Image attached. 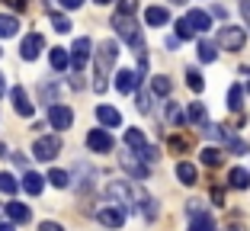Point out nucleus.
<instances>
[{
	"instance_id": "nucleus-33",
	"label": "nucleus",
	"mask_w": 250,
	"mask_h": 231,
	"mask_svg": "<svg viewBox=\"0 0 250 231\" xmlns=\"http://www.w3.org/2000/svg\"><path fill=\"white\" fill-rule=\"evenodd\" d=\"M48 183H52V187H58V189H64L67 183H71V177H67L64 170H52V173H48Z\"/></svg>"
},
{
	"instance_id": "nucleus-47",
	"label": "nucleus",
	"mask_w": 250,
	"mask_h": 231,
	"mask_svg": "<svg viewBox=\"0 0 250 231\" xmlns=\"http://www.w3.org/2000/svg\"><path fill=\"white\" fill-rule=\"evenodd\" d=\"M212 13L218 16V20H225V16H228V10H225V7H212Z\"/></svg>"
},
{
	"instance_id": "nucleus-30",
	"label": "nucleus",
	"mask_w": 250,
	"mask_h": 231,
	"mask_svg": "<svg viewBox=\"0 0 250 231\" xmlns=\"http://www.w3.org/2000/svg\"><path fill=\"white\" fill-rule=\"evenodd\" d=\"M241 106H244V87H237V84H234V87L228 90V109L231 112H241Z\"/></svg>"
},
{
	"instance_id": "nucleus-39",
	"label": "nucleus",
	"mask_w": 250,
	"mask_h": 231,
	"mask_svg": "<svg viewBox=\"0 0 250 231\" xmlns=\"http://www.w3.org/2000/svg\"><path fill=\"white\" fill-rule=\"evenodd\" d=\"M39 93H42L45 103H55V87H52V84H42V87H39Z\"/></svg>"
},
{
	"instance_id": "nucleus-12",
	"label": "nucleus",
	"mask_w": 250,
	"mask_h": 231,
	"mask_svg": "<svg viewBox=\"0 0 250 231\" xmlns=\"http://www.w3.org/2000/svg\"><path fill=\"white\" fill-rule=\"evenodd\" d=\"M10 100H13L16 116H26V119H29L32 109H36V103H29V97H26V90H22V87H13V90H10Z\"/></svg>"
},
{
	"instance_id": "nucleus-45",
	"label": "nucleus",
	"mask_w": 250,
	"mask_h": 231,
	"mask_svg": "<svg viewBox=\"0 0 250 231\" xmlns=\"http://www.w3.org/2000/svg\"><path fill=\"white\" fill-rule=\"evenodd\" d=\"M61 7L64 10H77V7H83V0H61Z\"/></svg>"
},
{
	"instance_id": "nucleus-37",
	"label": "nucleus",
	"mask_w": 250,
	"mask_h": 231,
	"mask_svg": "<svg viewBox=\"0 0 250 231\" xmlns=\"http://www.w3.org/2000/svg\"><path fill=\"white\" fill-rule=\"evenodd\" d=\"M225 148H228V151H234V154H247V142H241V138H231V142L228 145H225Z\"/></svg>"
},
{
	"instance_id": "nucleus-48",
	"label": "nucleus",
	"mask_w": 250,
	"mask_h": 231,
	"mask_svg": "<svg viewBox=\"0 0 250 231\" xmlns=\"http://www.w3.org/2000/svg\"><path fill=\"white\" fill-rule=\"evenodd\" d=\"M170 3H186V0H170Z\"/></svg>"
},
{
	"instance_id": "nucleus-32",
	"label": "nucleus",
	"mask_w": 250,
	"mask_h": 231,
	"mask_svg": "<svg viewBox=\"0 0 250 231\" xmlns=\"http://www.w3.org/2000/svg\"><path fill=\"white\" fill-rule=\"evenodd\" d=\"M20 187H22V183H16L10 173H0V193H3V196H13Z\"/></svg>"
},
{
	"instance_id": "nucleus-46",
	"label": "nucleus",
	"mask_w": 250,
	"mask_h": 231,
	"mask_svg": "<svg viewBox=\"0 0 250 231\" xmlns=\"http://www.w3.org/2000/svg\"><path fill=\"white\" fill-rule=\"evenodd\" d=\"M0 231H16V222H10V218H7V222H0Z\"/></svg>"
},
{
	"instance_id": "nucleus-19",
	"label": "nucleus",
	"mask_w": 250,
	"mask_h": 231,
	"mask_svg": "<svg viewBox=\"0 0 250 231\" xmlns=\"http://www.w3.org/2000/svg\"><path fill=\"white\" fill-rule=\"evenodd\" d=\"M145 22H147V26H167V22H170V13L164 7H147L145 10Z\"/></svg>"
},
{
	"instance_id": "nucleus-44",
	"label": "nucleus",
	"mask_w": 250,
	"mask_h": 231,
	"mask_svg": "<svg viewBox=\"0 0 250 231\" xmlns=\"http://www.w3.org/2000/svg\"><path fill=\"white\" fill-rule=\"evenodd\" d=\"M241 16H244V22L250 26V0H241Z\"/></svg>"
},
{
	"instance_id": "nucleus-21",
	"label": "nucleus",
	"mask_w": 250,
	"mask_h": 231,
	"mask_svg": "<svg viewBox=\"0 0 250 231\" xmlns=\"http://www.w3.org/2000/svg\"><path fill=\"white\" fill-rule=\"evenodd\" d=\"M16 32H20V20H16V16L0 13V39H13Z\"/></svg>"
},
{
	"instance_id": "nucleus-51",
	"label": "nucleus",
	"mask_w": 250,
	"mask_h": 231,
	"mask_svg": "<svg viewBox=\"0 0 250 231\" xmlns=\"http://www.w3.org/2000/svg\"><path fill=\"white\" fill-rule=\"evenodd\" d=\"M22 3H26V0H22Z\"/></svg>"
},
{
	"instance_id": "nucleus-5",
	"label": "nucleus",
	"mask_w": 250,
	"mask_h": 231,
	"mask_svg": "<svg viewBox=\"0 0 250 231\" xmlns=\"http://www.w3.org/2000/svg\"><path fill=\"white\" fill-rule=\"evenodd\" d=\"M58 151H61L58 135H45V138H39V142L32 145V157H36V161H55Z\"/></svg>"
},
{
	"instance_id": "nucleus-28",
	"label": "nucleus",
	"mask_w": 250,
	"mask_h": 231,
	"mask_svg": "<svg viewBox=\"0 0 250 231\" xmlns=\"http://www.w3.org/2000/svg\"><path fill=\"white\" fill-rule=\"evenodd\" d=\"M189 231H215V218L208 212H202V215H196L189 222Z\"/></svg>"
},
{
	"instance_id": "nucleus-43",
	"label": "nucleus",
	"mask_w": 250,
	"mask_h": 231,
	"mask_svg": "<svg viewBox=\"0 0 250 231\" xmlns=\"http://www.w3.org/2000/svg\"><path fill=\"white\" fill-rule=\"evenodd\" d=\"M39 231H64V228H61L58 222H42V225H39Z\"/></svg>"
},
{
	"instance_id": "nucleus-35",
	"label": "nucleus",
	"mask_w": 250,
	"mask_h": 231,
	"mask_svg": "<svg viewBox=\"0 0 250 231\" xmlns=\"http://www.w3.org/2000/svg\"><path fill=\"white\" fill-rule=\"evenodd\" d=\"M52 26H55V32H71V26H74V22L67 20V16L55 13V16H52Z\"/></svg>"
},
{
	"instance_id": "nucleus-16",
	"label": "nucleus",
	"mask_w": 250,
	"mask_h": 231,
	"mask_svg": "<svg viewBox=\"0 0 250 231\" xmlns=\"http://www.w3.org/2000/svg\"><path fill=\"white\" fill-rule=\"evenodd\" d=\"M186 20H189V26L196 32H208V29H212V16H208L206 10H189V13H186Z\"/></svg>"
},
{
	"instance_id": "nucleus-13",
	"label": "nucleus",
	"mask_w": 250,
	"mask_h": 231,
	"mask_svg": "<svg viewBox=\"0 0 250 231\" xmlns=\"http://www.w3.org/2000/svg\"><path fill=\"white\" fill-rule=\"evenodd\" d=\"M141 84V74H135V71H119L116 74V90L119 93H135Z\"/></svg>"
},
{
	"instance_id": "nucleus-2",
	"label": "nucleus",
	"mask_w": 250,
	"mask_h": 231,
	"mask_svg": "<svg viewBox=\"0 0 250 231\" xmlns=\"http://www.w3.org/2000/svg\"><path fill=\"white\" fill-rule=\"evenodd\" d=\"M93 58H96V81H93V90L96 93H103L106 90V74H109V67L116 64V58H119V45L116 42H100V48L93 52Z\"/></svg>"
},
{
	"instance_id": "nucleus-17",
	"label": "nucleus",
	"mask_w": 250,
	"mask_h": 231,
	"mask_svg": "<svg viewBox=\"0 0 250 231\" xmlns=\"http://www.w3.org/2000/svg\"><path fill=\"white\" fill-rule=\"evenodd\" d=\"M7 218L10 222H16V225H22V222H29L32 218V212H29V206H22V202H7Z\"/></svg>"
},
{
	"instance_id": "nucleus-9",
	"label": "nucleus",
	"mask_w": 250,
	"mask_h": 231,
	"mask_svg": "<svg viewBox=\"0 0 250 231\" xmlns=\"http://www.w3.org/2000/svg\"><path fill=\"white\" fill-rule=\"evenodd\" d=\"M42 48H45V36H39V32H29V36L22 39V45H20V55L26 61H36L39 55H42Z\"/></svg>"
},
{
	"instance_id": "nucleus-38",
	"label": "nucleus",
	"mask_w": 250,
	"mask_h": 231,
	"mask_svg": "<svg viewBox=\"0 0 250 231\" xmlns=\"http://www.w3.org/2000/svg\"><path fill=\"white\" fill-rule=\"evenodd\" d=\"M135 10H138V0H119V10H116V13H132L135 16Z\"/></svg>"
},
{
	"instance_id": "nucleus-25",
	"label": "nucleus",
	"mask_w": 250,
	"mask_h": 231,
	"mask_svg": "<svg viewBox=\"0 0 250 231\" xmlns=\"http://www.w3.org/2000/svg\"><path fill=\"white\" fill-rule=\"evenodd\" d=\"M208 112L202 103H189V109H186V122H192V126H206Z\"/></svg>"
},
{
	"instance_id": "nucleus-49",
	"label": "nucleus",
	"mask_w": 250,
	"mask_h": 231,
	"mask_svg": "<svg viewBox=\"0 0 250 231\" xmlns=\"http://www.w3.org/2000/svg\"><path fill=\"white\" fill-rule=\"evenodd\" d=\"M96 3H112V0H96Z\"/></svg>"
},
{
	"instance_id": "nucleus-14",
	"label": "nucleus",
	"mask_w": 250,
	"mask_h": 231,
	"mask_svg": "<svg viewBox=\"0 0 250 231\" xmlns=\"http://www.w3.org/2000/svg\"><path fill=\"white\" fill-rule=\"evenodd\" d=\"M177 180L183 183V187H196V183H199L196 164H189V161H180V164H177Z\"/></svg>"
},
{
	"instance_id": "nucleus-18",
	"label": "nucleus",
	"mask_w": 250,
	"mask_h": 231,
	"mask_svg": "<svg viewBox=\"0 0 250 231\" xmlns=\"http://www.w3.org/2000/svg\"><path fill=\"white\" fill-rule=\"evenodd\" d=\"M199 161H202L206 167H221V164H225V151H221V148H212V145H208V148L199 151Z\"/></svg>"
},
{
	"instance_id": "nucleus-22",
	"label": "nucleus",
	"mask_w": 250,
	"mask_h": 231,
	"mask_svg": "<svg viewBox=\"0 0 250 231\" xmlns=\"http://www.w3.org/2000/svg\"><path fill=\"white\" fill-rule=\"evenodd\" d=\"M125 145H128L135 154H138V151H145V148H147L145 132H141V128H128V132H125Z\"/></svg>"
},
{
	"instance_id": "nucleus-41",
	"label": "nucleus",
	"mask_w": 250,
	"mask_h": 231,
	"mask_svg": "<svg viewBox=\"0 0 250 231\" xmlns=\"http://www.w3.org/2000/svg\"><path fill=\"white\" fill-rule=\"evenodd\" d=\"M186 212H189L192 218H196V215H202V202H199V199H192L189 206H186Z\"/></svg>"
},
{
	"instance_id": "nucleus-7",
	"label": "nucleus",
	"mask_w": 250,
	"mask_h": 231,
	"mask_svg": "<svg viewBox=\"0 0 250 231\" xmlns=\"http://www.w3.org/2000/svg\"><path fill=\"white\" fill-rule=\"evenodd\" d=\"M90 48H93V42H90L87 36H81L77 42H74V48H71V67H74V71H83V64L93 58Z\"/></svg>"
},
{
	"instance_id": "nucleus-10",
	"label": "nucleus",
	"mask_w": 250,
	"mask_h": 231,
	"mask_svg": "<svg viewBox=\"0 0 250 231\" xmlns=\"http://www.w3.org/2000/svg\"><path fill=\"white\" fill-rule=\"evenodd\" d=\"M119 164L125 167V173H132L135 180H147V164L141 157H132V154H119Z\"/></svg>"
},
{
	"instance_id": "nucleus-3",
	"label": "nucleus",
	"mask_w": 250,
	"mask_h": 231,
	"mask_svg": "<svg viewBox=\"0 0 250 231\" xmlns=\"http://www.w3.org/2000/svg\"><path fill=\"white\" fill-rule=\"evenodd\" d=\"M106 196L112 199V206H122V209H135V202H141V206L147 202V196L141 193L135 183H128V180H116V183H109V187H106Z\"/></svg>"
},
{
	"instance_id": "nucleus-20",
	"label": "nucleus",
	"mask_w": 250,
	"mask_h": 231,
	"mask_svg": "<svg viewBox=\"0 0 250 231\" xmlns=\"http://www.w3.org/2000/svg\"><path fill=\"white\" fill-rule=\"evenodd\" d=\"M228 183H231L234 189H250V170H244V167H231Z\"/></svg>"
},
{
	"instance_id": "nucleus-26",
	"label": "nucleus",
	"mask_w": 250,
	"mask_h": 231,
	"mask_svg": "<svg viewBox=\"0 0 250 231\" xmlns=\"http://www.w3.org/2000/svg\"><path fill=\"white\" fill-rule=\"evenodd\" d=\"M48 61H52V67H55V71H64V67L71 64V52H67V48H52Z\"/></svg>"
},
{
	"instance_id": "nucleus-23",
	"label": "nucleus",
	"mask_w": 250,
	"mask_h": 231,
	"mask_svg": "<svg viewBox=\"0 0 250 231\" xmlns=\"http://www.w3.org/2000/svg\"><path fill=\"white\" fill-rule=\"evenodd\" d=\"M22 189H26L29 196H39V193L45 189V180L39 177V173H32V170H29L26 177H22Z\"/></svg>"
},
{
	"instance_id": "nucleus-15",
	"label": "nucleus",
	"mask_w": 250,
	"mask_h": 231,
	"mask_svg": "<svg viewBox=\"0 0 250 231\" xmlns=\"http://www.w3.org/2000/svg\"><path fill=\"white\" fill-rule=\"evenodd\" d=\"M96 119L103 122L106 128L122 126V116H119V109H116V106H96Z\"/></svg>"
},
{
	"instance_id": "nucleus-42",
	"label": "nucleus",
	"mask_w": 250,
	"mask_h": 231,
	"mask_svg": "<svg viewBox=\"0 0 250 231\" xmlns=\"http://www.w3.org/2000/svg\"><path fill=\"white\" fill-rule=\"evenodd\" d=\"M212 202H215V206H225V189H221V187L212 189Z\"/></svg>"
},
{
	"instance_id": "nucleus-4",
	"label": "nucleus",
	"mask_w": 250,
	"mask_h": 231,
	"mask_svg": "<svg viewBox=\"0 0 250 231\" xmlns=\"http://www.w3.org/2000/svg\"><path fill=\"white\" fill-rule=\"evenodd\" d=\"M244 42H247L244 26H221L218 29V48H225V52H241Z\"/></svg>"
},
{
	"instance_id": "nucleus-29",
	"label": "nucleus",
	"mask_w": 250,
	"mask_h": 231,
	"mask_svg": "<svg viewBox=\"0 0 250 231\" xmlns=\"http://www.w3.org/2000/svg\"><path fill=\"white\" fill-rule=\"evenodd\" d=\"M151 90H154V97H167L170 90H173V84H170V77L157 74V77H151Z\"/></svg>"
},
{
	"instance_id": "nucleus-1",
	"label": "nucleus",
	"mask_w": 250,
	"mask_h": 231,
	"mask_svg": "<svg viewBox=\"0 0 250 231\" xmlns=\"http://www.w3.org/2000/svg\"><path fill=\"white\" fill-rule=\"evenodd\" d=\"M112 29H116V36L122 42H128L138 55H145V36H141V26L135 22L132 13H116L112 16Z\"/></svg>"
},
{
	"instance_id": "nucleus-40",
	"label": "nucleus",
	"mask_w": 250,
	"mask_h": 231,
	"mask_svg": "<svg viewBox=\"0 0 250 231\" xmlns=\"http://www.w3.org/2000/svg\"><path fill=\"white\" fill-rule=\"evenodd\" d=\"M138 109L151 112V93H138Z\"/></svg>"
},
{
	"instance_id": "nucleus-27",
	"label": "nucleus",
	"mask_w": 250,
	"mask_h": 231,
	"mask_svg": "<svg viewBox=\"0 0 250 231\" xmlns=\"http://www.w3.org/2000/svg\"><path fill=\"white\" fill-rule=\"evenodd\" d=\"M170 151H173V154H186V151L192 148V138L189 135H170Z\"/></svg>"
},
{
	"instance_id": "nucleus-24",
	"label": "nucleus",
	"mask_w": 250,
	"mask_h": 231,
	"mask_svg": "<svg viewBox=\"0 0 250 231\" xmlns=\"http://www.w3.org/2000/svg\"><path fill=\"white\" fill-rule=\"evenodd\" d=\"M215 58H218V42H206V39H202V42H199V61H202V64H212Z\"/></svg>"
},
{
	"instance_id": "nucleus-6",
	"label": "nucleus",
	"mask_w": 250,
	"mask_h": 231,
	"mask_svg": "<svg viewBox=\"0 0 250 231\" xmlns=\"http://www.w3.org/2000/svg\"><path fill=\"white\" fill-rule=\"evenodd\" d=\"M87 148L96 151V154H109V151L116 148V138L109 135V128H93V132L87 135Z\"/></svg>"
},
{
	"instance_id": "nucleus-8",
	"label": "nucleus",
	"mask_w": 250,
	"mask_h": 231,
	"mask_svg": "<svg viewBox=\"0 0 250 231\" xmlns=\"http://www.w3.org/2000/svg\"><path fill=\"white\" fill-rule=\"evenodd\" d=\"M96 218H100L103 228H122L125 225V209L122 206H103V209L96 212Z\"/></svg>"
},
{
	"instance_id": "nucleus-31",
	"label": "nucleus",
	"mask_w": 250,
	"mask_h": 231,
	"mask_svg": "<svg viewBox=\"0 0 250 231\" xmlns=\"http://www.w3.org/2000/svg\"><path fill=\"white\" fill-rule=\"evenodd\" d=\"M186 84H189L192 93H202V90H206V81H202V74H199L196 67H189V71H186Z\"/></svg>"
},
{
	"instance_id": "nucleus-50",
	"label": "nucleus",
	"mask_w": 250,
	"mask_h": 231,
	"mask_svg": "<svg viewBox=\"0 0 250 231\" xmlns=\"http://www.w3.org/2000/svg\"><path fill=\"white\" fill-rule=\"evenodd\" d=\"M247 90H250V84H247Z\"/></svg>"
},
{
	"instance_id": "nucleus-36",
	"label": "nucleus",
	"mask_w": 250,
	"mask_h": 231,
	"mask_svg": "<svg viewBox=\"0 0 250 231\" xmlns=\"http://www.w3.org/2000/svg\"><path fill=\"white\" fill-rule=\"evenodd\" d=\"M192 36H196V29H192V26H189V20L183 16V20L177 22V39H192Z\"/></svg>"
},
{
	"instance_id": "nucleus-34",
	"label": "nucleus",
	"mask_w": 250,
	"mask_h": 231,
	"mask_svg": "<svg viewBox=\"0 0 250 231\" xmlns=\"http://www.w3.org/2000/svg\"><path fill=\"white\" fill-rule=\"evenodd\" d=\"M167 119L173 122V126H183V122H186V116H183V109H180L177 103H170V106H167Z\"/></svg>"
},
{
	"instance_id": "nucleus-11",
	"label": "nucleus",
	"mask_w": 250,
	"mask_h": 231,
	"mask_svg": "<svg viewBox=\"0 0 250 231\" xmlns=\"http://www.w3.org/2000/svg\"><path fill=\"white\" fill-rule=\"evenodd\" d=\"M48 122H52V128H71V122H74V112L67 109V106L55 103L52 109H48Z\"/></svg>"
}]
</instances>
